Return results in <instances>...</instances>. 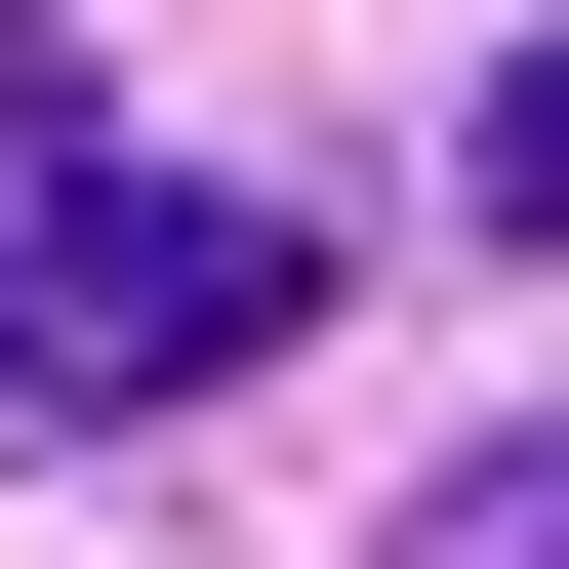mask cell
<instances>
[{"label":"cell","instance_id":"1","mask_svg":"<svg viewBox=\"0 0 569 569\" xmlns=\"http://www.w3.org/2000/svg\"><path fill=\"white\" fill-rule=\"evenodd\" d=\"M284 284H326V203H244V163H82V203H41V407H203V367H284Z\"/></svg>","mask_w":569,"mask_h":569},{"label":"cell","instance_id":"2","mask_svg":"<svg viewBox=\"0 0 569 569\" xmlns=\"http://www.w3.org/2000/svg\"><path fill=\"white\" fill-rule=\"evenodd\" d=\"M448 203H488V244H569V41H529L488 122H448Z\"/></svg>","mask_w":569,"mask_h":569},{"label":"cell","instance_id":"3","mask_svg":"<svg viewBox=\"0 0 569 569\" xmlns=\"http://www.w3.org/2000/svg\"><path fill=\"white\" fill-rule=\"evenodd\" d=\"M407 569H569V448H488V488H448V529H407Z\"/></svg>","mask_w":569,"mask_h":569},{"label":"cell","instance_id":"4","mask_svg":"<svg viewBox=\"0 0 569 569\" xmlns=\"http://www.w3.org/2000/svg\"><path fill=\"white\" fill-rule=\"evenodd\" d=\"M0 407H41V284H0Z\"/></svg>","mask_w":569,"mask_h":569}]
</instances>
